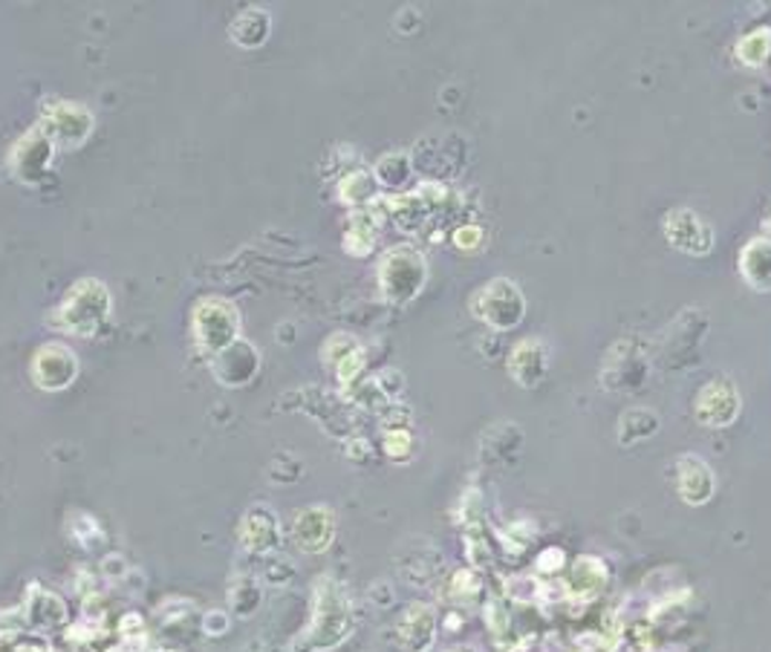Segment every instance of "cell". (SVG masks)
<instances>
[{
    "label": "cell",
    "instance_id": "24",
    "mask_svg": "<svg viewBox=\"0 0 771 652\" xmlns=\"http://www.w3.org/2000/svg\"><path fill=\"white\" fill-rule=\"evenodd\" d=\"M659 433V416L647 407H630L618 418V442L625 447L647 442Z\"/></svg>",
    "mask_w": 771,
    "mask_h": 652
},
{
    "label": "cell",
    "instance_id": "12",
    "mask_svg": "<svg viewBox=\"0 0 771 652\" xmlns=\"http://www.w3.org/2000/svg\"><path fill=\"white\" fill-rule=\"evenodd\" d=\"M336 511L330 506H307L292 517V542L304 555H323L336 540Z\"/></svg>",
    "mask_w": 771,
    "mask_h": 652
},
{
    "label": "cell",
    "instance_id": "7",
    "mask_svg": "<svg viewBox=\"0 0 771 652\" xmlns=\"http://www.w3.org/2000/svg\"><path fill=\"white\" fill-rule=\"evenodd\" d=\"M52 156H55V142L47 136L41 125L30 127L21 139L9 151V170L21 185H41L52 168Z\"/></svg>",
    "mask_w": 771,
    "mask_h": 652
},
{
    "label": "cell",
    "instance_id": "21",
    "mask_svg": "<svg viewBox=\"0 0 771 652\" xmlns=\"http://www.w3.org/2000/svg\"><path fill=\"white\" fill-rule=\"evenodd\" d=\"M269 30H273V21H269L264 9H243L240 15L232 21V27H228V35L243 50H257V46L266 44Z\"/></svg>",
    "mask_w": 771,
    "mask_h": 652
},
{
    "label": "cell",
    "instance_id": "8",
    "mask_svg": "<svg viewBox=\"0 0 771 652\" xmlns=\"http://www.w3.org/2000/svg\"><path fill=\"white\" fill-rule=\"evenodd\" d=\"M30 375L38 390H44V393H64L79 379V359H75V352L66 344L50 341V344L38 346L35 355H32Z\"/></svg>",
    "mask_w": 771,
    "mask_h": 652
},
{
    "label": "cell",
    "instance_id": "23",
    "mask_svg": "<svg viewBox=\"0 0 771 652\" xmlns=\"http://www.w3.org/2000/svg\"><path fill=\"white\" fill-rule=\"evenodd\" d=\"M376 194H379V183H376V176L370 174V170L356 168L338 183V199H341L345 206L353 208V211L373 206Z\"/></svg>",
    "mask_w": 771,
    "mask_h": 652
},
{
    "label": "cell",
    "instance_id": "33",
    "mask_svg": "<svg viewBox=\"0 0 771 652\" xmlns=\"http://www.w3.org/2000/svg\"><path fill=\"white\" fill-rule=\"evenodd\" d=\"M228 612L226 609H212V612H206V618H203V632L212 638H220L228 632Z\"/></svg>",
    "mask_w": 771,
    "mask_h": 652
},
{
    "label": "cell",
    "instance_id": "5",
    "mask_svg": "<svg viewBox=\"0 0 771 652\" xmlns=\"http://www.w3.org/2000/svg\"><path fill=\"white\" fill-rule=\"evenodd\" d=\"M471 315L494 332L517 330L526 318L523 289L508 278H494L471 294Z\"/></svg>",
    "mask_w": 771,
    "mask_h": 652
},
{
    "label": "cell",
    "instance_id": "1",
    "mask_svg": "<svg viewBox=\"0 0 771 652\" xmlns=\"http://www.w3.org/2000/svg\"><path fill=\"white\" fill-rule=\"evenodd\" d=\"M356 630V609L345 583L323 575L312 589V612L304 632L292 638V652H332Z\"/></svg>",
    "mask_w": 771,
    "mask_h": 652
},
{
    "label": "cell",
    "instance_id": "9",
    "mask_svg": "<svg viewBox=\"0 0 771 652\" xmlns=\"http://www.w3.org/2000/svg\"><path fill=\"white\" fill-rule=\"evenodd\" d=\"M742 399L737 384L728 379V375H717L708 384H702V390L697 393V402H693V413H697V422L702 427H711V431H722V427H731L740 418Z\"/></svg>",
    "mask_w": 771,
    "mask_h": 652
},
{
    "label": "cell",
    "instance_id": "30",
    "mask_svg": "<svg viewBox=\"0 0 771 652\" xmlns=\"http://www.w3.org/2000/svg\"><path fill=\"white\" fill-rule=\"evenodd\" d=\"M364 366H368V355H364V350H356L350 352L341 364L336 366V375H338V384L345 390H353L356 384L361 382V373H364Z\"/></svg>",
    "mask_w": 771,
    "mask_h": 652
},
{
    "label": "cell",
    "instance_id": "3",
    "mask_svg": "<svg viewBox=\"0 0 771 652\" xmlns=\"http://www.w3.org/2000/svg\"><path fill=\"white\" fill-rule=\"evenodd\" d=\"M376 280H379V292L388 307H408L417 301L428 283L425 255L413 246H393L379 260Z\"/></svg>",
    "mask_w": 771,
    "mask_h": 652
},
{
    "label": "cell",
    "instance_id": "16",
    "mask_svg": "<svg viewBox=\"0 0 771 652\" xmlns=\"http://www.w3.org/2000/svg\"><path fill=\"white\" fill-rule=\"evenodd\" d=\"M676 488H679L685 506L699 508L711 503L713 491H717V477L702 456L685 454L676 462Z\"/></svg>",
    "mask_w": 771,
    "mask_h": 652
},
{
    "label": "cell",
    "instance_id": "11",
    "mask_svg": "<svg viewBox=\"0 0 771 652\" xmlns=\"http://www.w3.org/2000/svg\"><path fill=\"white\" fill-rule=\"evenodd\" d=\"M665 240L688 257H706L713 249V231L693 208H674L661 222Z\"/></svg>",
    "mask_w": 771,
    "mask_h": 652
},
{
    "label": "cell",
    "instance_id": "18",
    "mask_svg": "<svg viewBox=\"0 0 771 652\" xmlns=\"http://www.w3.org/2000/svg\"><path fill=\"white\" fill-rule=\"evenodd\" d=\"M436 638V615L425 603H411L397 621V641L404 652H428Z\"/></svg>",
    "mask_w": 771,
    "mask_h": 652
},
{
    "label": "cell",
    "instance_id": "26",
    "mask_svg": "<svg viewBox=\"0 0 771 652\" xmlns=\"http://www.w3.org/2000/svg\"><path fill=\"white\" fill-rule=\"evenodd\" d=\"M734 55L742 66H751V70H760L771 61V30H754L749 35H742L734 46Z\"/></svg>",
    "mask_w": 771,
    "mask_h": 652
},
{
    "label": "cell",
    "instance_id": "4",
    "mask_svg": "<svg viewBox=\"0 0 771 652\" xmlns=\"http://www.w3.org/2000/svg\"><path fill=\"white\" fill-rule=\"evenodd\" d=\"M192 335L197 350L214 359L240 341V312L226 298H203L192 312Z\"/></svg>",
    "mask_w": 771,
    "mask_h": 652
},
{
    "label": "cell",
    "instance_id": "35",
    "mask_svg": "<svg viewBox=\"0 0 771 652\" xmlns=\"http://www.w3.org/2000/svg\"><path fill=\"white\" fill-rule=\"evenodd\" d=\"M451 592L460 598H469V594H477L480 592V578L474 572H456L454 575V587H451Z\"/></svg>",
    "mask_w": 771,
    "mask_h": 652
},
{
    "label": "cell",
    "instance_id": "36",
    "mask_svg": "<svg viewBox=\"0 0 771 652\" xmlns=\"http://www.w3.org/2000/svg\"><path fill=\"white\" fill-rule=\"evenodd\" d=\"M292 575H295V569L292 566L284 563V560H278V566H269V569H266V580H269V583H275V587H287L289 580H292Z\"/></svg>",
    "mask_w": 771,
    "mask_h": 652
},
{
    "label": "cell",
    "instance_id": "31",
    "mask_svg": "<svg viewBox=\"0 0 771 652\" xmlns=\"http://www.w3.org/2000/svg\"><path fill=\"white\" fill-rule=\"evenodd\" d=\"M485 621L492 627V632L497 635V641H506L508 630H512V615L503 601H492L489 609H485Z\"/></svg>",
    "mask_w": 771,
    "mask_h": 652
},
{
    "label": "cell",
    "instance_id": "19",
    "mask_svg": "<svg viewBox=\"0 0 771 652\" xmlns=\"http://www.w3.org/2000/svg\"><path fill=\"white\" fill-rule=\"evenodd\" d=\"M740 278L754 292H771V237H754L740 249L737 257Z\"/></svg>",
    "mask_w": 771,
    "mask_h": 652
},
{
    "label": "cell",
    "instance_id": "13",
    "mask_svg": "<svg viewBox=\"0 0 771 652\" xmlns=\"http://www.w3.org/2000/svg\"><path fill=\"white\" fill-rule=\"evenodd\" d=\"M237 540L249 555H275L280 546V520L269 506H251L237 522Z\"/></svg>",
    "mask_w": 771,
    "mask_h": 652
},
{
    "label": "cell",
    "instance_id": "34",
    "mask_svg": "<svg viewBox=\"0 0 771 652\" xmlns=\"http://www.w3.org/2000/svg\"><path fill=\"white\" fill-rule=\"evenodd\" d=\"M566 557L561 549H546L541 551V557H537V572L541 575H558L561 569H564Z\"/></svg>",
    "mask_w": 771,
    "mask_h": 652
},
{
    "label": "cell",
    "instance_id": "25",
    "mask_svg": "<svg viewBox=\"0 0 771 652\" xmlns=\"http://www.w3.org/2000/svg\"><path fill=\"white\" fill-rule=\"evenodd\" d=\"M413 174V162L408 154H399V151H393V154H384L382 159L376 162L373 176L376 183H379V188H388V192H399L408 179H411Z\"/></svg>",
    "mask_w": 771,
    "mask_h": 652
},
{
    "label": "cell",
    "instance_id": "6",
    "mask_svg": "<svg viewBox=\"0 0 771 652\" xmlns=\"http://www.w3.org/2000/svg\"><path fill=\"white\" fill-rule=\"evenodd\" d=\"M38 125L44 127L47 136L55 142V147L75 151V147L88 145V139L93 136V131H96V116L79 102L50 99V102L44 104V111H41V122H38Z\"/></svg>",
    "mask_w": 771,
    "mask_h": 652
},
{
    "label": "cell",
    "instance_id": "17",
    "mask_svg": "<svg viewBox=\"0 0 771 652\" xmlns=\"http://www.w3.org/2000/svg\"><path fill=\"white\" fill-rule=\"evenodd\" d=\"M23 621L30 623L35 632L64 630L70 612H66V603L59 592L44 589L41 583H30L27 598H23Z\"/></svg>",
    "mask_w": 771,
    "mask_h": 652
},
{
    "label": "cell",
    "instance_id": "2",
    "mask_svg": "<svg viewBox=\"0 0 771 652\" xmlns=\"http://www.w3.org/2000/svg\"><path fill=\"white\" fill-rule=\"evenodd\" d=\"M113 315V294L99 278H81L52 312V323L75 338H93Z\"/></svg>",
    "mask_w": 771,
    "mask_h": 652
},
{
    "label": "cell",
    "instance_id": "29",
    "mask_svg": "<svg viewBox=\"0 0 771 652\" xmlns=\"http://www.w3.org/2000/svg\"><path fill=\"white\" fill-rule=\"evenodd\" d=\"M382 451H384V456L393 462H411V456H413L411 431H408V427H399V431L384 433Z\"/></svg>",
    "mask_w": 771,
    "mask_h": 652
},
{
    "label": "cell",
    "instance_id": "32",
    "mask_svg": "<svg viewBox=\"0 0 771 652\" xmlns=\"http://www.w3.org/2000/svg\"><path fill=\"white\" fill-rule=\"evenodd\" d=\"M451 240H454V246L460 251H474V249H480V246H483L485 237H483V228H480V226H460L454 231V237H451Z\"/></svg>",
    "mask_w": 771,
    "mask_h": 652
},
{
    "label": "cell",
    "instance_id": "27",
    "mask_svg": "<svg viewBox=\"0 0 771 652\" xmlns=\"http://www.w3.org/2000/svg\"><path fill=\"white\" fill-rule=\"evenodd\" d=\"M260 601H264V589L257 583L255 578H240L232 583L228 589V609L235 612L237 618H251L260 609Z\"/></svg>",
    "mask_w": 771,
    "mask_h": 652
},
{
    "label": "cell",
    "instance_id": "14",
    "mask_svg": "<svg viewBox=\"0 0 771 652\" xmlns=\"http://www.w3.org/2000/svg\"><path fill=\"white\" fill-rule=\"evenodd\" d=\"M506 366L514 384L526 390L541 387L546 373H549V346L541 338H523L508 352Z\"/></svg>",
    "mask_w": 771,
    "mask_h": 652
},
{
    "label": "cell",
    "instance_id": "37",
    "mask_svg": "<svg viewBox=\"0 0 771 652\" xmlns=\"http://www.w3.org/2000/svg\"><path fill=\"white\" fill-rule=\"evenodd\" d=\"M769 228H771V217H769Z\"/></svg>",
    "mask_w": 771,
    "mask_h": 652
},
{
    "label": "cell",
    "instance_id": "15",
    "mask_svg": "<svg viewBox=\"0 0 771 652\" xmlns=\"http://www.w3.org/2000/svg\"><path fill=\"white\" fill-rule=\"evenodd\" d=\"M260 370V352L249 341H237L212 359V373L223 387H246Z\"/></svg>",
    "mask_w": 771,
    "mask_h": 652
},
{
    "label": "cell",
    "instance_id": "20",
    "mask_svg": "<svg viewBox=\"0 0 771 652\" xmlns=\"http://www.w3.org/2000/svg\"><path fill=\"white\" fill-rule=\"evenodd\" d=\"M607 566L593 555L578 557L573 566H569V578H566V594H573L575 601H593L607 587Z\"/></svg>",
    "mask_w": 771,
    "mask_h": 652
},
{
    "label": "cell",
    "instance_id": "28",
    "mask_svg": "<svg viewBox=\"0 0 771 652\" xmlns=\"http://www.w3.org/2000/svg\"><path fill=\"white\" fill-rule=\"evenodd\" d=\"M359 341H356L353 335H347V332H336V335H330L327 338V344H323V350H321V359H323V364H330L332 370H336L341 361L350 355V352H356L359 350Z\"/></svg>",
    "mask_w": 771,
    "mask_h": 652
},
{
    "label": "cell",
    "instance_id": "22",
    "mask_svg": "<svg viewBox=\"0 0 771 652\" xmlns=\"http://www.w3.org/2000/svg\"><path fill=\"white\" fill-rule=\"evenodd\" d=\"M376 235H379V220L370 208L350 211L345 231V251L353 257H368L376 249Z\"/></svg>",
    "mask_w": 771,
    "mask_h": 652
},
{
    "label": "cell",
    "instance_id": "10",
    "mask_svg": "<svg viewBox=\"0 0 771 652\" xmlns=\"http://www.w3.org/2000/svg\"><path fill=\"white\" fill-rule=\"evenodd\" d=\"M647 373H650V366H647L645 352L633 346L630 341H618L604 359L602 387L613 390V393H633L647 382Z\"/></svg>",
    "mask_w": 771,
    "mask_h": 652
}]
</instances>
